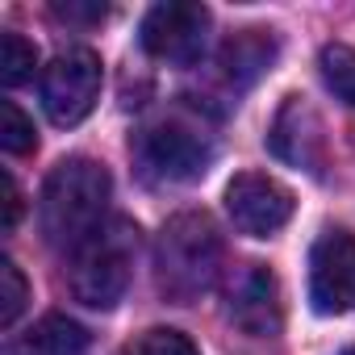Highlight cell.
<instances>
[{
	"instance_id": "15",
	"label": "cell",
	"mask_w": 355,
	"mask_h": 355,
	"mask_svg": "<svg viewBox=\"0 0 355 355\" xmlns=\"http://www.w3.org/2000/svg\"><path fill=\"white\" fill-rule=\"evenodd\" d=\"M0 146L9 155H30L38 146V134H34V117L17 105V101H5L0 105Z\"/></svg>"
},
{
	"instance_id": "9",
	"label": "cell",
	"mask_w": 355,
	"mask_h": 355,
	"mask_svg": "<svg viewBox=\"0 0 355 355\" xmlns=\"http://www.w3.org/2000/svg\"><path fill=\"white\" fill-rule=\"evenodd\" d=\"M226 318L251 334V338H272L280 334L284 309H280V284L263 263H243L226 280Z\"/></svg>"
},
{
	"instance_id": "3",
	"label": "cell",
	"mask_w": 355,
	"mask_h": 355,
	"mask_svg": "<svg viewBox=\"0 0 355 355\" xmlns=\"http://www.w3.org/2000/svg\"><path fill=\"white\" fill-rule=\"evenodd\" d=\"M134 255H138V226L130 218H109L84 247L71 251L67 268L71 297L88 309H113L130 288Z\"/></svg>"
},
{
	"instance_id": "1",
	"label": "cell",
	"mask_w": 355,
	"mask_h": 355,
	"mask_svg": "<svg viewBox=\"0 0 355 355\" xmlns=\"http://www.w3.org/2000/svg\"><path fill=\"white\" fill-rule=\"evenodd\" d=\"M109 197H113V180L96 159L71 155L63 159L42 184V201H38V222L51 247L59 251H76L84 247L109 218Z\"/></svg>"
},
{
	"instance_id": "13",
	"label": "cell",
	"mask_w": 355,
	"mask_h": 355,
	"mask_svg": "<svg viewBox=\"0 0 355 355\" xmlns=\"http://www.w3.org/2000/svg\"><path fill=\"white\" fill-rule=\"evenodd\" d=\"M34 67H38V46L9 30L0 38V80H5V88H17V84L34 80Z\"/></svg>"
},
{
	"instance_id": "19",
	"label": "cell",
	"mask_w": 355,
	"mask_h": 355,
	"mask_svg": "<svg viewBox=\"0 0 355 355\" xmlns=\"http://www.w3.org/2000/svg\"><path fill=\"white\" fill-rule=\"evenodd\" d=\"M55 13L67 17V21H101L105 5H55Z\"/></svg>"
},
{
	"instance_id": "17",
	"label": "cell",
	"mask_w": 355,
	"mask_h": 355,
	"mask_svg": "<svg viewBox=\"0 0 355 355\" xmlns=\"http://www.w3.org/2000/svg\"><path fill=\"white\" fill-rule=\"evenodd\" d=\"M284 113H288V121L297 125V138H301V121H305V105L297 101V96H288V105H284ZM272 146L284 155V159H293V163H301V167H313V155L305 150V142L301 146H288V130L284 125H276L272 130Z\"/></svg>"
},
{
	"instance_id": "7",
	"label": "cell",
	"mask_w": 355,
	"mask_h": 355,
	"mask_svg": "<svg viewBox=\"0 0 355 355\" xmlns=\"http://www.w3.org/2000/svg\"><path fill=\"white\" fill-rule=\"evenodd\" d=\"M226 214L239 234L251 239H272L276 230L288 226L293 218V193L259 171H243L226 184Z\"/></svg>"
},
{
	"instance_id": "12",
	"label": "cell",
	"mask_w": 355,
	"mask_h": 355,
	"mask_svg": "<svg viewBox=\"0 0 355 355\" xmlns=\"http://www.w3.org/2000/svg\"><path fill=\"white\" fill-rule=\"evenodd\" d=\"M318 71H322V84H326L343 105L355 109V51L343 46V42L322 46V55H318Z\"/></svg>"
},
{
	"instance_id": "20",
	"label": "cell",
	"mask_w": 355,
	"mask_h": 355,
	"mask_svg": "<svg viewBox=\"0 0 355 355\" xmlns=\"http://www.w3.org/2000/svg\"><path fill=\"white\" fill-rule=\"evenodd\" d=\"M343 355H355V347H347V351H343Z\"/></svg>"
},
{
	"instance_id": "16",
	"label": "cell",
	"mask_w": 355,
	"mask_h": 355,
	"mask_svg": "<svg viewBox=\"0 0 355 355\" xmlns=\"http://www.w3.org/2000/svg\"><path fill=\"white\" fill-rule=\"evenodd\" d=\"M26 301H30V284H26L21 268L13 259H0V326L9 330L26 313Z\"/></svg>"
},
{
	"instance_id": "14",
	"label": "cell",
	"mask_w": 355,
	"mask_h": 355,
	"mask_svg": "<svg viewBox=\"0 0 355 355\" xmlns=\"http://www.w3.org/2000/svg\"><path fill=\"white\" fill-rule=\"evenodd\" d=\"M121 355H201V347H197L189 334H180V330L150 326V330H142L138 338H130Z\"/></svg>"
},
{
	"instance_id": "6",
	"label": "cell",
	"mask_w": 355,
	"mask_h": 355,
	"mask_svg": "<svg viewBox=\"0 0 355 355\" xmlns=\"http://www.w3.org/2000/svg\"><path fill=\"white\" fill-rule=\"evenodd\" d=\"M209 38V9L205 5H189V0H167V5H155L142 17L138 42L150 59L159 63H197Z\"/></svg>"
},
{
	"instance_id": "8",
	"label": "cell",
	"mask_w": 355,
	"mask_h": 355,
	"mask_svg": "<svg viewBox=\"0 0 355 355\" xmlns=\"http://www.w3.org/2000/svg\"><path fill=\"white\" fill-rule=\"evenodd\" d=\"M309 301L318 313L355 309V239L347 230H326L309 251Z\"/></svg>"
},
{
	"instance_id": "5",
	"label": "cell",
	"mask_w": 355,
	"mask_h": 355,
	"mask_svg": "<svg viewBox=\"0 0 355 355\" xmlns=\"http://www.w3.org/2000/svg\"><path fill=\"white\" fill-rule=\"evenodd\" d=\"M101 59L84 46H71L63 55H55L46 67H42V80H38V92H42V109L55 125H80L92 109H96V96H101Z\"/></svg>"
},
{
	"instance_id": "10",
	"label": "cell",
	"mask_w": 355,
	"mask_h": 355,
	"mask_svg": "<svg viewBox=\"0 0 355 355\" xmlns=\"http://www.w3.org/2000/svg\"><path fill=\"white\" fill-rule=\"evenodd\" d=\"M84 351H88V330L67 313H46L38 326L13 338L5 355H84Z\"/></svg>"
},
{
	"instance_id": "2",
	"label": "cell",
	"mask_w": 355,
	"mask_h": 355,
	"mask_svg": "<svg viewBox=\"0 0 355 355\" xmlns=\"http://www.w3.org/2000/svg\"><path fill=\"white\" fill-rule=\"evenodd\" d=\"M222 234L209 214H175L155 243V284L171 301H197L218 284Z\"/></svg>"
},
{
	"instance_id": "11",
	"label": "cell",
	"mask_w": 355,
	"mask_h": 355,
	"mask_svg": "<svg viewBox=\"0 0 355 355\" xmlns=\"http://www.w3.org/2000/svg\"><path fill=\"white\" fill-rule=\"evenodd\" d=\"M272 59H276V38H272V30H243V34H234V38L222 46L218 67H222V76H226L230 84H251V80H259V76L272 67Z\"/></svg>"
},
{
	"instance_id": "4",
	"label": "cell",
	"mask_w": 355,
	"mask_h": 355,
	"mask_svg": "<svg viewBox=\"0 0 355 355\" xmlns=\"http://www.w3.org/2000/svg\"><path fill=\"white\" fill-rule=\"evenodd\" d=\"M138 163L150 180L189 184V180L209 171L214 142L189 121H155L138 134Z\"/></svg>"
},
{
	"instance_id": "18",
	"label": "cell",
	"mask_w": 355,
	"mask_h": 355,
	"mask_svg": "<svg viewBox=\"0 0 355 355\" xmlns=\"http://www.w3.org/2000/svg\"><path fill=\"white\" fill-rule=\"evenodd\" d=\"M0 197H5V230H13L21 218V197H17V184L9 171H0Z\"/></svg>"
}]
</instances>
